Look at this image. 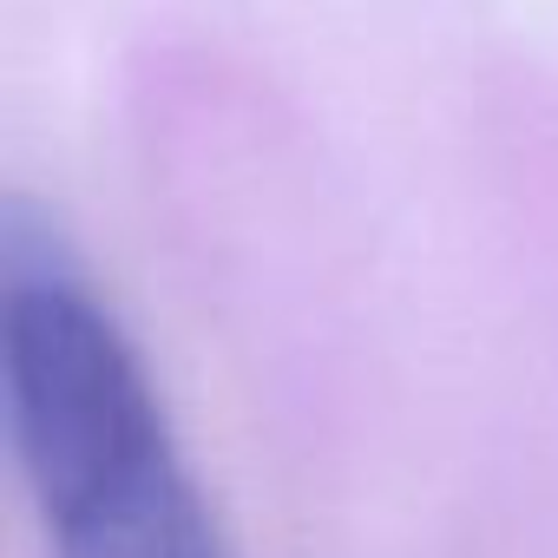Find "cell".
<instances>
[{"mask_svg": "<svg viewBox=\"0 0 558 558\" xmlns=\"http://www.w3.org/2000/svg\"><path fill=\"white\" fill-rule=\"evenodd\" d=\"M0 395L47 558H230L125 323L21 210L0 263Z\"/></svg>", "mask_w": 558, "mask_h": 558, "instance_id": "6da1fadb", "label": "cell"}]
</instances>
